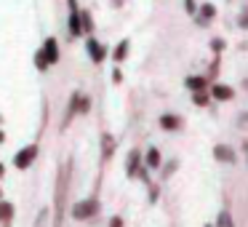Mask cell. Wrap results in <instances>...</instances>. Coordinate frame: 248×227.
I'll return each instance as SVG.
<instances>
[{
  "label": "cell",
  "instance_id": "11",
  "mask_svg": "<svg viewBox=\"0 0 248 227\" xmlns=\"http://www.w3.org/2000/svg\"><path fill=\"white\" fill-rule=\"evenodd\" d=\"M78 104H80V94L75 91V94L70 97V107H67V115H64V120H62V131H64L67 126L72 123V118L78 115Z\"/></svg>",
  "mask_w": 248,
  "mask_h": 227
},
{
  "label": "cell",
  "instance_id": "21",
  "mask_svg": "<svg viewBox=\"0 0 248 227\" xmlns=\"http://www.w3.org/2000/svg\"><path fill=\"white\" fill-rule=\"evenodd\" d=\"M80 22H83V35H91L93 32V16H91V11H80Z\"/></svg>",
  "mask_w": 248,
  "mask_h": 227
},
{
  "label": "cell",
  "instance_id": "23",
  "mask_svg": "<svg viewBox=\"0 0 248 227\" xmlns=\"http://www.w3.org/2000/svg\"><path fill=\"white\" fill-rule=\"evenodd\" d=\"M176 168H179V161H168L166 166H163V179H168L173 171H176Z\"/></svg>",
  "mask_w": 248,
  "mask_h": 227
},
{
  "label": "cell",
  "instance_id": "6",
  "mask_svg": "<svg viewBox=\"0 0 248 227\" xmlns=\"http://www.w3.org/2000/svg\"><path fill=\"white\" fill-rule=\"evenodd\" d=\"M208 91H211V97H214L216 102H232V99H235V88L227 86V83H214Z\"/></svg>",
  "mask_w": 248,
  "mask_h": 227
},
{
  "label": "cell",
  "instance_id": "1",
  "mask_svg": "<svg viewBox=\"0 0 248 227\" xmlns=\"http://www.w3.org/2000/svg\"><path fill=\"white\" fill-rule=\"evenodd\" d=\"M67 187H70V163L59 171L56 179V195H54V227H62L64 219V200H67Z\"/></svg>",
  "mask_w": 248,
  "mask_h": 227
},
{
  "label": "cell",
  "instance_id": "16",
  "mask_svg": "<svg viewBox=\"0 0 248 227\" xmlns=\"http://www.w3.org/2000/svg\"><path fill=\"white\" fill-rule=\"evenodd\" d=\"M211 99H214V97H211V91H208V88H200V91H192V104H195V107H208V104H211Z\"/></svg>",
  "mask_w": 248,
  "mask_h": 227
},
{
  "label": "cell",
  "instance_id": "10",
  "mask_svg": "<svg viewBox=\"0 0 248 227\" xmlns=\"http://www.w3.org/2000/svg\"><path fill=\"white\" fill-rule=\"evenodd\" d=\"M40 49L46 51V56H48V62H51V65H56V62L62 59V54H59V43H56V38H46Z\"/></svg>",
  "mask_w": 248,
  "mask_h": 227
},
{
  "label": "cell",
  "instance_id": "22",
  "mask_svg": "<svg viewBox=\"0 0 248 227\" xmlns=\"http://www.w3.org/2000/svg\"><path fill=\"white\" fill-rule=\"evenodd\" d=\"M224 49H227V40L224 38H214V40H211V51H214V54L221 56V51H224Z\"/></svg>",
  "mask_w": 248,
  "mask_h": 227
},
{
  "label": "cell",
  "instance_id": "34",
  "mask_svg": "<svg viewBox=\"0 0 248 227\" xmlns=\"http://www.w3.org/2000/svg\"><path fill=\"white\" fill-rule=\"evenodd\" d=\"M3 171H6V168H3V163H0V177H3Z\"/></svg>",
  "mask_w": 248,
  "mask_h": 227
},
{
  "label": "cell",
  "instance_id": "35",
  "mask_svg": "<svg viewBox=\"0 0 248 227\" xmlns=\"http://www.w3.org/2000/svg\"><path fill=\"white\" fill-rule=\"evenodd\" d=\"M240 49H248V43H243V46H240Z\"/></svg>",
  "mask_w": 248,
  "mask_h": 227
},
{
  "label": "cell",
  "instance_id": "13",
  "mask_svg": "<svg viewBox=\"0 0 248 227\" xmlns=\"http://www.w3.org/2000/svg\"><path fill=\"white\" fill-rule=\"evenodd\" d=\"M182 126H184V120L179 118V115H171V113H168V115H160V129H163V131H179Z\"/></svg>",
  "mask_w": 248,
  "mask_h": 227
},
{
  "label": "cell",
  "instance_id": "31",
  "mask_svg": "<svg viewBox=\"0 0 248 227\" xmlns=\"http://www.w3.org/2000/svg\"><path fill=\"white\" fill-rule=\"evenodd\" d=\"M112 6H118V8H120V6H123V0H112Z\"/></svg>",
  "mask_w": 248,
  "mask_h": 227
},
{
  "label": "cell",
  "instance_id": "28",
  "mask_svg": "<svg viewBox=\"0 0 248 227\" xmlns=\"http://www.w3.org/2000/svg\"><path fill=\"white\" fill-rule=\"evenodd\" d=\"M109 227H125V225H123V216H118V214L109 216Z\"/></svg>",
  "mask_w": 248,
  "mask_h": 227
},
{
  "label": "cell",
  "instance_id": "9",
  "mask_svg": "<svg viewBox=\"0 0 248 227\" xmlns=\"http://www.w3.org/2000/svg\"><path fill=\"white\" fill-rule=\"evenodd\" d=\"M214 16H216V6L214 3H203V6L198 8V14H195V22H198L200 27H205Z\"/></svg>",
  "mask_w": 248,
  "mask_h": 227
},
{
  "label": "cell",
  "instance_id": "12",
  "mask_svg": "<svg viewBox=\"0 0 248 227\" xmlns=\"http://www.w3.org/2000/svg\"><path fill=\"white\" fill-rule=\"evenodd\" d=\"M128 51H131V40H128V38H123L118 46H115V51H112V62H115V65L125 62V59H128Z\"/></svg>",
  "mask_w": 248,
  "mask_h": 227
},
{
  "label": "cell",
  "instance_id": "29",
  "mask_svg": "<svg viewBox=\"0 0 248 227\" xmlns=\"http://www.w3.org/2000/svg\"><path fill=\"white\" fill-rule=\"evenodd\" d=\"M155 200H157V187L152 184V187H150V203H155Z\"/></svg>",
  "mask_w": 248,
  "mask_h": 227
},
{
  "label": "cell",
  "instance_id": "24",
  "mask_svg": "<svg viewBox=\"0 0 248 227\" xmlns=\"http://www.w3.org/2000/svg\"><path fill=\"white\" fill-rule=\"evenodd\" d=\"M88 110H91V99H88V97H83V94H80V104H78V113H83V115H86Z\"/></svg>",
  "mask_w": 248,
  "mask_h": 227
},
{
  "label": "cell",
  "instance_id": "3",
  "mask_svg": "<svg viewBox=\"0 0 248 227\" xmlns=\"http://www.w3.org/2000/svg\"><path fill=\"white\" fill-rule=\"evenodd\" d=\"M67 6H70L67 30H70L72 38H80V35H83V22H80V8H78V0H67Z\"/></svg>",
  "mask_w": 248,
  "mask_h": 227
},
{
  "label": "cell",
  "instance_id": "33",
  "mask_svg": "<svg viewBox=\"0 0 248 227\" xmlns=\"http://www.w3.org/2000/svg\"><path fill=\"white\" fill-rule=\"evenodd\" d=\"M0 142H6V134H3V131H0Z\"/></svg>",
  "mask_w": 248,
  "mask_h": 227
},
{
  "label": "cell",
  "instance_id": "26",
  "mask_svg": "<svg viewBox=\"0 0 248 227\" xmlns=\"http://www.w3.org/2000/svg\"><path fill=\"white\" fill-rule=\"evenodd\" d=\"M237 27L248 30V11H240V16H237Z\"/></svg>",
  "mask_w": 248,
  "mask_h": 227
},
{
  "label": "cell",
  "instance_id": "2",
  "mask_svg": "<svg viewBox=\"0 0 248 227\" xmlns=\"http://www.w3.org/2000/svg\"><path fill=\"white\" fill-rule=\"evenodd\" d=\"M96 211H99V200L96 198H86V200H80V203L72 206V216H75L78 222L96 216Z\"/></svg>",
  "mask_w": 248,
  "mask_h": 227
},
{
  "label": "cell",
  "instance_id": "15",
  "mask_svg": "<svg viewBox=\"0 0 248 227\" xmlns=\"http://www.w3.org/2000/svg\"><path fill=\"white\" fill-rule=\"evenodd\" d=\"M184 86H187L189 91H200V88H208V75H189L187 81H184Z\"/></svg>",
  "mask_w": 248,
  "mask_h": 227
},
{
  "label": "cell",
  "instance_id": "18",
  "mask_svg": "<svg viewBox=\"0 0 248 227\" xmlns=\"http://www.w3.org/2000/svg\"><path fill=\"white\" fill-rule=\"evenodd\" d=\"M11 219H14V206L8 203V200H0V222L3 225H11Z\"/></svg>",
  "mask_w": 248,
  "mask_h": 227
},
{
  "label": "cell",
  "instance_id": "20",
  "mask_svg": "<svg viewBox=\"0 0 248 227\" xmlns=\"http://www.w3.org/2000/svg\"><path fill=\"white\" fill-rule=\"evenodd\" d=\"M216 227H235L230 209H221V211H219V216H216Z\"/></svg>",
  "mask_w": 248,
  "mask_h": 227
},
{
  "label": "cell",
  "instance_id": "5",
  "mask_svg": "<svg viewBox=\"0 0 248 227\" xmlns=\"http://www.w3.org/2000/svg\"><path fill=\"white\" fill-rule=\"evenodd\" d=\"M86 51H88V56H91L93 65H102V62L107 59V49H104L93 35H88V38H86Z\"/></svg>",
  "mask_w": 248,
  "mask_h": 227
},
{
  "label": "cell",
  "instance_id": "8",
  "mask_svg": "<svg viewBox=\"0 0 248 227\" xmlns=\"http://www.w3.org/2000/svg\"><path fill=\"white\" fill-rule=\"evenodd\" d=\"M141 161H144V155H141V152L134 147V150L128 152V158H125V174H128L131 179H134L136 174H139V168H141Z\"/></svg>",
  "mask_w": 248,
  "mask_h": 227
},
{
  "label": "cell",
  "instance_id": "19",
  "mask_svg": "<svg viewBox=\"0 0 248 227\" xmlns=\"http://www.w3.org/2000/svg\"><path fill=\"white\" fill-rule=\"evenodd\" d=\"M35 67H38L40 72H46V70L51 67V62H48V56H46V51H43V49L35 51Z\"/></svg>",
  "mask_w": 248,
  "mask_h": 227
},
{
  "label": "cell",
  "instance_id": "27",
  "mask_svg": "<svg viewBox=\"0 0 248 227\" xmlns=\"http://www.w3.org/2000/svg\"><path fill=\"white\" fill-rule=\"evenodd\" d=\"M112 83H115V86H120V83H123V72H120L118 65H115V70H112Z\"/></svg>",
  "mask_w": 248,
  "mask_h": 227
},
{
  "label": "cell",
  "instance_id": "14",
  "mask_svg": "<svg viewBox=\"0 0 248 227\" xmlns=\"http://www.w3.org/2000/svg\"><path fill=\"white\" fill-rule=\"evenodd\" d=\"M144 166L147 168H160L163 166V155H160L157 147H150V150L144 152Z\"/></svg>",
  "mask_w": 248,
  "mask_h": 227
},
{
  "label": "cell",
  "instance_id": "17",
  "mask_svg": "<svg viewBox=\"0 0 248 227\" xmlns=\"http://www.w3.org/2000/svg\"><path fill=\"white\" fill-rule=\"evenodd\" d=\"M115 152V136L112 134H102V158L104 161H109Z\"/></svg>",
  "mask_w": 248,
  "mask_h": 227
},
{
  "label": "cell",
  "instance_id": "25",
  "mask_svg": "<svg viewBox=\"0 0 248 227\" xmlns=\"http://www.w3.org/2000/svg\"><path fill=\"white\" fill-rule=\"evenodd\" d=\"M184 8H187V14H189V16H195V14H198V3H195V0H184Z\"/></svg>",
  "mask_w": 248,
  "mask_h": 227
},
{
  "label": "cell",
  "instance_id": "7",
  "mask_svg": "<svg viewBox=\"0 0 248 227\" xmlns=\"http://www.w3.org/2000/svg\"><path fill=\"white\" fill-rule=\"evenodd\" d=\"M214 161L232 166V163H237V155H235V150H232L230 145H216L214 147Z\"/></svg>",
  "mask_w": 248,
  "mask_h": 227
},
{
  "label": "cell",
  "instance_id": "32",
  "mask_svg": "<svg viewBox=\"0 0 248 227\" xmlns=\"http://www.w3.org/2000/svg\"><path fill=\"white\" fill-rule=\"evenodd\" d=\"M243 88H246V91H248V78H243Z\"/></svg>",
  "mask_w": 248,
  "mask_h": 227
},
{
  "label": "cell",
  "instance_id": "4",
  "mask_svg": "<svg viewBox=\"0 0 248 227\" xmlns=\"http://www.w3.org/2000/svg\"><path fill=\"white\" fill-rule=\"evenodd\" d=\"M35 158H38V145H27L14 155V166L16 168H30L35 163Z\"/></svg>",
  "mask_w": 248,
  "mask_h": 227
},
{
  "label": "cell",
  "instance_id": "30",
  "mask_svg": "<svg viewBox=\"0 0 248 227\" xmlns=\"http://www.w3.org/2000/svg\"><path fill=\"white\" fill-rule=\"evenodd\" d=\"M240 120H243V123H248V113H243V115H240Z\"/></svg>",
  "mask_w": 248,
  "mask_h": 227
},
{
  "label": "cell",
  "instance_id": "36",
  "mask_svg": "<svg viewBox=\"0 0 248 227\" xmlns=\"http://www.w3.org/2000/svg\"><path fill=\"white\" fill-rule=\"evenodd\" d=\"M203 227H216V225H203Z\"/></svg>",
  "mask_w": 248,
  "mask_h": 227
}]
</instances>
